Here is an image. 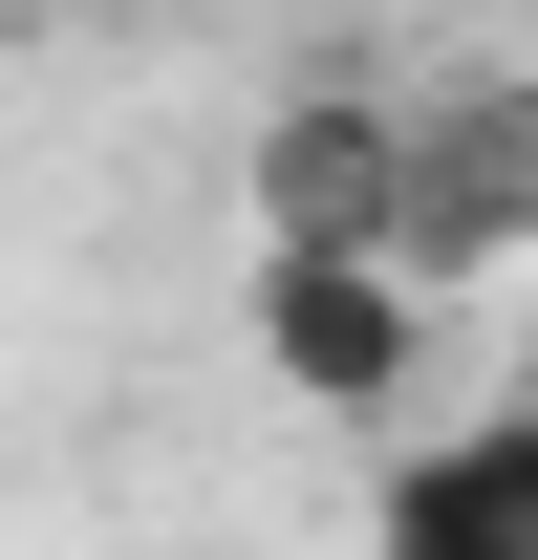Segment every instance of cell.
Here are the masks:
<instances>
[{"label": "cell", "instance_id": "cell-1", "mask_svg": "<svg viewBox=\"0 0 538 560\" xmlns=\"http://www.w3.org/2000/svg\"><path fill=\"white\" fill-rule=\"evenodd\" d=\"M259 237L280 259H388L409 280V108H280L259 130Z\"/></svg>", "mask_w": 538, "mask_h": 560}, {"label": "cell", "instance_id": "cell-4", "mask_svg": "<svg viewBox=\"0 0 538 560\" xmlns=\"http://www.w3.org/2000/svg\"><path fill=\"white\" fill-rule=\"evenodd\" d=\"M366 560H538V410L388 453V495H366Z\"/></svg>", "mask_w": 538, "mask_h": 560}, {"label": "cell", "instance_id": "cell-3", "mask_svg": "<svg viewBox=\"0 0 538 560\" xmlns=\"http://www.w3.org/2000/svg\"><path fill=\"white\" fill-rule=\"evenodd\" d=\"M409 302H431V280H388V259H280L259 237V346H280V388H324V410H409Z\"/></svg>", "mask_w": 538, "mask_h": 560}, {"label": "cell", "instance_id": "cell-2", "mask_svg": "<svg viewBox=\"0 0 538 560\" xmlns=\"http://www.w3.org/2000/svg\"><path fill=\"white\" fill-rule=\"evenodd\" d=\"M538 237V86H473V108H409V280L517 259Z\"/></svg>", "mask_w": 538, "mask_h": 560}]
</instances>
